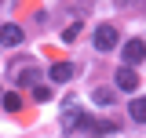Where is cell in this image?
Returning a JSON list of instances; mask_svg holds the SVG:
<instances>
[{
	"label": "cell",
	"instance_id": "obj_3",
	"mask_svg": "<svg viewBox=\"0 0 146 138\" xmlns=\"http://www.w3.org/2000/svg\"><path fill=\"white\" fill-rule=\"evenodd\" d=\"M84 116H88V113H84V109H77L73 98H70L66 109H62V127H66V135H73V127H84Z\"/></svg>",
	"mask_w": 146,
	"mask_h": 138
},
{
	"label": "cell",
	"instance_id": "obj_5",
	"mask_svg": "<svg viewBox=\"0 0 146 138\" xmlns=\"http://www.w3.org/2000/svg\"><path fill=\"white\" fill-rule=\"evenodd\" d=\"M117 87L131 95V91L139 87V73H135V69H128V66H124V69H117Z\"/></svg>",
	"mask_w": 146,
	"mask_h": 138
},
{
	"label": "cell",
	"instance_id": "obj_4",
	"mask_svg": "<svg viewBox=\"0 0 146 138\" xmlns=\"http://www.w3.org/2000/svg\"><path fill=\"white\" fill-rule=\"evenodd\" d=\"M22 40H26V33H22V26H18V22H4V26H0V44L18 47Z\"/></svg>",
	"mask_w": 146,
	"mask_h": 138
},
{
	"label": "cell",
	"instance_id": "obj_10",
	"mask_svg": "<svg viewBox=\"0 0 146 138\" xmlns=\"http://www.w3.org/2000/svg\"><path fill=\"white\" fill-rule=\"evenodd\" d=\"M91 98H95L99 105H110V102H113V87H95V95H91Z\"/></svg>",
	"mask_w": 146,
	"mask_h": 138
},
{
	"label": "cell",
	"instance_id": "obj_13",
	"mask_svg": "<svg viewBox=\"0 0 146 138\" xmlns=\"http://www.w3.org/2000/svg\"><path fill=\"white\" fill-rule=\"evenodd\" d=\"M18 84H33V87H36V69H26V73H18Z\"/></svg>",
	"mask_w": 146,
	"mask_h": 138
},
{
	"label": "cell",
	"instance_id": "obj_9",
	"mask_svg": "<svg viewBox=\"0 0 146 138\" xmlns=\"http://www.w3.org/2000/svg\"><path fill=\"white\" fill-rule=\"evenodd\" d=\"M131 120L135 124L146 120V98H135V102H131Z\"/></svg>",
	"mask_w": 146,
	"mask_h": 138
},
{
	"label": "cell",
	"instance_id": "obj_12",
	"mask_svg": "<svg viewBox=\"0 0 146 138\" xmlns=\"http://www.w3.org/2000/svg\"><path fill=\"white\" fill-rule=\"evenodd\" d=\"M77 33H80V26L73 22V26H66V29H62V40H66V44H73V40H77Z\"/></svg>",
	"mask_w": 146,
	"mask_h": 138
},
{
	"label": "cell",
	"instance_id": "obj_6",
	"mask_svg": "<svg viewBox=\"0 0 146 138\" xmlns=\"http://www.w3.org/2000/svg\"><path fill=\"white\" fill-rule=\"evenodd\" d=\"M73 73H77V69H73V62H55V66L48 69V76H51L55 84H66V80H73Z\"/></svg>",
	"mask_w": 146,
	"mask_h": 138
},
{
	"label": "cell",
	"instance_id": "obj_1",
	"mask_svg": "<svg viewBox=\"0 0 146 138\" xmlns=\"http://www.w3.org/2000/svg\"><path fill=\"white\" fill-rule=\"evenodd\" d=\"M117 40H121V33H117V26H99V29H95V47H99V51L106 55V51H113V47H117Z\"/></svg>",
	"mask_w": 146,
	"mask_h": 138
},
{
	"label": "cell",
	"instance_id": "obj_2",
	"mask_svg": "<svg viewBox=\"0 0 146 138\" xmlns=\"http://www.w3.org/2000/svg\"><path fill=\"white\" fill-rule=\"evenodd\" d=\"M121 55H124V66L135 69V66L146 58V40H128L124 47H121Z\"/></svg>",
	"mask_w": 146,
	"mask_h": 138
},
{
	"label": "cell",
	"instance_id": "obj_8",
	"mask_svg": "<svg viewBox=\"0 0 146 138\" xmlns=\"http://www.w3.org/2000/svg\"><path fill=\"white\" fill-rule=\"evenodd\" d=\"M4 109H7V113H18V109H22V98H18V91H7V95H4Z\"/></svg>",
	"mask_w": 146,
	"mask_h": 138
},
{
	"label": "cell",
	"instance_id": "obj_7",
	"mask_svg": "<svg viewBox=\"0 0 146 138\" xmlns=\"http://www.w3.org/2000/svg\"><path fill=\"white\" fill-rule=\"evenodd\" d=\"M117 131V124H110V120H95V127H91V138H102V135H113Z\"/></svg>",
	"mask_w": 146,
	"mask_h": 138
},
{
	"label": "cell",
	"instance_id": "obj_11",
	"mask_svg": "<svg viewBox=\"0 0 146 138\" xmlns=\"http://www.w3.org/2000/svg\"><path fill=\"white\" fill-rule=\"evenodd\" d=\"M33 98H36V102H51V87H48V84H36L33 87Z\"/></svg>",
	"mask_w": 146,
	"mask_h": 138
}]
</instances>
